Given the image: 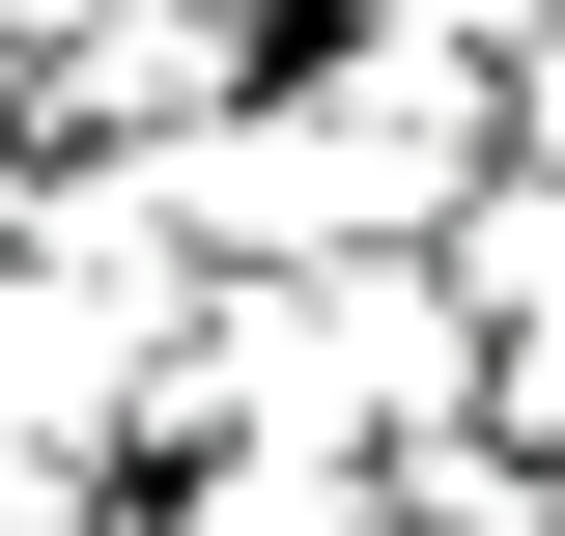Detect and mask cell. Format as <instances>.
<instances>
[{"label":"cell","mask_w":565,"mask_h":536,"mask_svg":"<svg viewBox=\"0 0 565 536\" xmlns=\"http://www.w3.org/2000/svg\"><path fill=\"white\" fill-rule=\"evenodd\" d=\"M452 282H509V311H565V170H509V199H452Z\"/></svg>","instance_id":"obj_1"},{"label":"cell","mask_w":565,"mask_h":536,"mask_svg":"<svg viewBox=\"0 0 565 536\" xmlns=\"http://www.w3.org/2000/svg\"><path fill=\"white\" fill-rule=\"evenodd\" d=\"M537 141H565V29H537Z\"/></svg>","instance_id":"obj_2"}]
</instances>
